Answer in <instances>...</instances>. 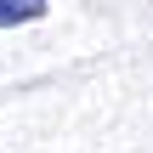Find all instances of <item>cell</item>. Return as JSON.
I'll list each match as a JSON object with an SVG mask.
<instances>
[{"instance_id":"cell-1","label":"cell","mask_w":153,"mask_h":153,"mask_svg":"<svg viewBox=\"0 0 153 153\" xmlns=\"http://www.w3.org/2000/svg\"><path fill=\"white\" fill-rule=\"evenodd\" d=\"M45 17V0H0V28H17V23H40Z\"/></svg>"}]
</instances>
